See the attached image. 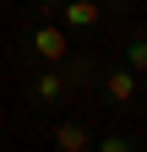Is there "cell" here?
<instances>
[{"instance_id": "1", "label": "cell", "mask_w": 147, "mask_h": 152, "mask_svg": "<svg viewBox=\"0 0 147 152\" xmlns=\"http://www.w3.org/2000/svg\"><path fill=\"white\" fill-rule=\"evenodd\" d=\"M98 54L87 49V54H71L65 65H49V71H27V82H22V103L27 109H65L76 92H87L93 87V76H98Z\"/></svg>"}, {"instance_id": "2", "label": "cell", "mask_w": 147, "mask_h": 152, "mask_svg": "<svg viewBox=\"0 0 147 152\" xmlns=\"http://www.w3.org/2000/svg\"><path fill=\"white\" fill-rule=\"evenodd\" d=\"M16 60H22L27 71H49V65H65V60H71V33H65L60 22H33V27H22Z\"/></svg>"}, {"instance_id": "3", "label": "cell", "mask_w": 147, "mask_h": 152, "mask_svg": "<svg viewBox=\"0 0 147 152\" xmlns=\"http://www.w3.org/2000/svg\"><path fill=\"white\" fill-rule=\"evenodd\" d=\"M87 92H93L98 109H109L115 120H131L142 109V76H131L125 65H98V76H93Z\"/></svg>"}, {"instance_id": "4", "label": "cell", "mask_w": 147, "mask_h": 152, "mask_svg": "<svg viewBox=\"0 0 147 152\" xmlns=\"http://www.w3.org/2000/svg\"><path fill=\"white\" fill-rule=\"evenodd\" d=\"M54 22L71 38H93V33H104V0H65Z\"/></svg>"}, {"instance_id": "5", "label": "cell", "mask_w": 147, "mask_h": 152, "mask_svg": "<svg viewBox=\"0 0 147 152\" xmlns=\"http://www.w3.org/2000/svg\"><path fill=\"white\" fill-rule=\"evenodd\" d=\"M49 141H54V152H93V125L87 120H54Z\"/></svg>"}, {"instance_id": "6", "label": "cell", "mask_w": 147, "mask_h": 152, "mask_svg": "<svg viewBox=\"0 0 147 152\" xmlns=\"http://www.w3.org/2000/svg\"><path fill=\"white\" fill-rule=\"evenodd\" d=\"M120 65L131 76H142V65H147V33H142V22H131L120 33Z\"/></svg>"}, {"instance_id": "7", "label": "cell", "mask_w": 147, "mask_h": 152, "mask_svg": "<svg viewBox=\"0 0 147 152\" xmlns=\"http://www.w3.org/2000/svg\"><path fill=\"white\" fill-rule=\"evenodd\" d=\"M93 152H142V136L136 130H104V136H93Z\"/></svg>"}, {"instance_id": "8", "label": "cell", "mask_w": 147, "mask_h": 152, "mask_svg": "<svg viewBox=\"0 0 147 152\" xmlns=\"http://www.w3.org/2000/svg\"><path fill=\"white\" fill-rule=\"evenodd\" d=\"M27 6H33V16H38V22H54L65 0H27Z\"/></svg>"}, {"instance_id": "9", "label": "cell", "mask_w": 147, "mask_h": 152, "mask_svg": "<svg viewBox=\"0 0 147 152\" xmlns=\"http://www.w3.org/2000/svg\"><path fill=\"white\" fill-rule=\"evenodd\" d=\"M109 6H115V11H131L136 0H104V11H109Z\"/></svg>"}]
</instances>
